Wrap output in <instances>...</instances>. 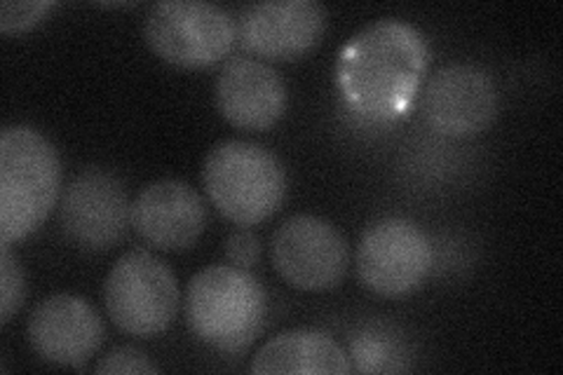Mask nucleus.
Returning <instances> with one entry per match:
<instances>
[{"label": "nucleus", "mask_w": 563, "mask_h": 375, "mask_svg": "<svg viewBox=\"0 0 563 375\" xmlns=\"http://www.w3.org/2000/svg\"><path fill=\"white\" fill-rule=\"evenodd\" d=\"M26 338L43 362L82 366L99 352L106 329L97 310L76 294H52L33 308Z\"/></svg>", "instance_id": "obj_12"}, {"label": "nucleus", "mask_w": 563, "mask_h": 375, "mask_svg": "<svg viewBox=\"0 0 563 375\" xmlns=\"http://www.w3.org/2000/svg\"><path fill=\"white\" fill-rule=\"evenodd\" d=\"M179 282L169 265L146 249L122 254L106 275L103 306L128 335L151 338L172 327L179 312Z\"/></svg>", "instance_id": "obj_5"}, {"label": "nucleus", "mask_w": 563, "mask_h": 375, "mask_svg": "<svg viewBox=\"0 0 563 375\" xmlns=\"http://www.w3.org/2000/svg\"><path fill=\"white\" fill-rule=\"evenodd\" d=\"M420 111L434 132L463 139L490 128L498 113V87L486 68L455 62L437 68L420 97Z\"/></svg>", "instance_id": "obj_10"}, {"label": "nucleus", "mask_w": 563, "mask_h": 375, "mask_svg": "<svg viewBox=\"0 0 563 375\" xmlns=\"http://www.w3.org/2000/svg\"><path fill=\"white\" fill-rule=\"evenodd\" d=\"M223 254L231 265L242 267V271H252V267L258 265L261 254H263L261 238L254 230H250V225H240L238 230H233L231 235L225 238Z\"/></svg>", "instance_id": "obj_18"}, {"label": "nucleus", "mask_w": 563, "mask_h": 375, "mask_svg": "<svg viewBox=\"0 0 563 375\" xmlns=\"http://www.w3.org/2000/svg\"><path fill=\"white\" fill-rule=\"evenodd\" d=\"M144 38L155 57L179 68L223 62L238 41L233 14L205 0H161L144 20Z\"/></svg>", "instance_id": "obj_6"}, {"label": "nucleus", "mask_w": 563, "mask_h": 375, "mask_svg": "<svg viewBox=\"0 0 563 375\" xmlns=\"http://www.w3.org/2000/svg\"><path fill=\"white\" fill-rule=\"evenodd\" d=\"M202 186L221 217L235 225H256L285 205L287 172L266 146L228 139L207 153Z\"/></svg>", "instance_id": "obj_4"}, {"label": "nucleus", "mask_w": 563, "mask_h": 375, "mask_svg": "<svg viewBox=\"0 0 563 375\" xmlns=\"http://www.w3.org/2000/svg\"><path fill=\"white\" fill-rule=\"evenodd\" d=\"M329 24L327 8L314 0H263L238 14V41L256 57L294 62L322 43Z\"/></svg>", "instance_id": "obj_11"}, {"label": "nucleus", "mask_w": 563, "mask_h": 375, "mask_svg": "<svg viewBox=\"0 0 563 375\" xmlns=\"http://www.w3.org/2000/svg\"><path fill=\"white\" fill-rule=\"evenodd\" d=\"M430 47L426 35L401 20H376L341 49L336 85L352 113L393 122L407 113L426 78Z\"/></svg>", "instance_id": "obj_1"}, {"label": "nucleus", "mask_w": 563, "mask_h": 375, "mask_svg": "<svg viewBox=\"0 0 563 375\" xmlns=\"http://www.w3.org/2000/svg\"><path fill=\"white\" fill-rule=\"evenodd\" d=\"M49 10H52V3H45V0H33V3L5 0V3L0 5V31L24 33L35 24H41Z\"/></svg>", "instance_id": "obj_17"}, {"label": "nucleus", "mask_w": 563, "mask_h": 375, "mask_svg": "<svg viewBox=\"0 0 563 375\" xmlns=\"http://www.w3.org/2000/svg\"><path fill=\"white\" fill-rule=\"evenodd\" d=\"M26 294L24 271L12 254V244L0 242V324H8L12 315L22 308Z\"/></svg>", "instance_id": "obj_16"}, {"label": "nucleus", "mask_w": 563, "mask_h": 375, "mask_svg": "<svg viewBox=\"0 0 563 375\" xmlns=\"http://www.w3.org/2000/svg\"><path fill=\"white\" fill-rule=\"evenodd\" d=\"M217 109L244 132H266L287 111V85L277 70L256 57H233L214 85Z\"/></svg>", "instance_id": "obj_14"}, {"label": "nucleus", "mask_w": 563, "mask_h": 375, "mask_svg": "<svg viewBox=\"0 0 563 375\" xmlns=\"http://www.w3.org/2000/svg\"><path fill=\"white\" fill-rule=\"evenodd\" d=\"M136 235L161 252L196 246L207 228L202 195L179 178H161L139 190L132 202Z\"/></svg>", "instance_id": "obj_13"}, {"label": "nucleus", "mask_w": 563, "mask_h": 375, "mask_svg": "<svg viewBox=\"0 0 563 375\" xmlns=\"http://www.w3.org/2000/svg\"><path fill=\"white\" fill-rule=\"evenodd\" d=\"M352 356H355L357 371L372 373L385 371V362H390V348H387L378 335H360L352 341Z\"/></svg>", "instance_id": "obj_20"}, {"label": "nucleus", "mask_w": 563, "mask_h": 375, "mask_svg": "<svg viewBox=\"0 0 563 375\" xmlns=\"http://www.w3.org/2000/svg\"><path fill=\"white\" fill-rule=\"evenodd\" d=\"M59 192L57 148L29 124H8L0 134V242H20L38 230Z\"/></svg>", "instance_id": "obj_2"}, {"label": "nucleus", "mask_w": 563, "mask_h": 375, "mask_svg": "<svg viewBox=\"0 0 563 375\" xmlns=\"http://www.w3.org/2000/svg\"><path fill=\"white\" fill-rule=\"evenodd\" d=\"M271 258L277 275L301 291L339 287L350 265V246L341 230L312 213H296L275 230Z\"/></svg>", "instance_id": "obj_8"}, {"label": "nucleus", "mask_w": 563, "mask_h": 375, "mask_svg": "<svg viewBox=\"0 0 563 375\" xmlns=\"http://www.w3.org/2000/svg\"><path fill=\"white\" fill-rule=\"evenodd\" d=\"M59 221L64 235L87 252H106L128 235L132 202L120 178L101 167H87L62 192Z\"/></svg>", "instance_id": "obj_9"}, {"label": "nucleus", "mask_w": 563, "mask_h": 375, "mask_svg": "<svg viewBox=\"0 0 563 375\" xmlns=\"http://www.w3.org/2000/svg\"><path fill=\"white\" fill-rule=\"evenodd\" d=\"M252 373L256 375H277V373H352L350 356L333 341L329 333L314 329H294L285 331L254 354Z\"/></svg>", "instance_id": "obj_15"}, {"label": "nucleus", "mask_w": 563, "mask_h": 375, "mask_svg": "<svg viewBox=\"0 0 563 375\" xmlns=\"http://www.w3.org/2000/svg\"><path fill=\"white\" fill-rule=\"evenodd\" d=\"M268 298L261 282L235 265H209L186 289V321L192 335L219 352H240L266 324Z\"/></svg>", "instance_id": "obj_3"}, {"label": "nucleus", "mask_w": 563, "mask_h": 375, "mask_svg": "<svg viewBox=\"0 0 563 375\" xmlns=\"http://www.w3.org/2000/svg\"><path fill=\"white\" fill-rule=\"evenodd\" d=\"M432 242L409 219L385 217L364 230L357 275L368 291L397 298L416 291L432 271Z\"/></svg>", "instance_id": "obj_7"}, {"label": "nucleus", "mask_w": 563, "mask_h": 375, "mask_svg": "<svg viewBox=\"0 0 563 375\" xmlns=\"http://www.w3.org/2000/svg\"><path fill=\"white\" fill-rule=\"evenodd\" d=\"M97 373H161V366L151 362L146 352L132 345L113 348L109 354L101 356L99 364L95 366Z\"/></svg>", "instance_id": "obj_19"}]
</instances>
